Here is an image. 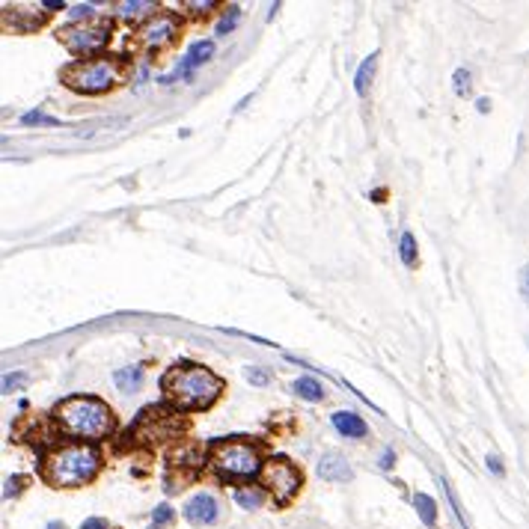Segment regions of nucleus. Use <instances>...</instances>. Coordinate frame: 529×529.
Listing matches in <instances>:
<instances>
[{"label":"nucleus","instance_id":"obj_1","mask_svg":"<svg viewBox=\"0 0 529 529\" xmlns=\"http://www.w3.org/2000/svg\"><path fill=\"white\" fill-rule=\"evenodd\" d=\"M164 393L178 411H203L217 402L223 393V381L212 369L196 366V363H178L164 375Z\"/></svg>","mask_w":529,"mask_h":529},{"label":"nucleus","instance_id":"obj_2","mask_svg":"<svg viewBox=\"0 0 529 529\" xmlns=\"http://www.w3.org/2000/svg\"><path fill=\"white\" fill-rule=\"evenodd\" d=\"M57 425L59 431L75 437L81 443H93L102 440L113 431V414L102 398L95 396H68L66 402L57 405Z\"/></svg>","mask_w":529,"mask_h":529},{"label":"nucleus","instance_id":"obj_3","mask_svg":"<svg viewBox=\"0 0 529 529\" xmlns=\"http://www.w3.org/2000/svg\"><path fill=\"white\" fill-rule=\"evenodd\" d=\"M98 467H102V455L93 443H66L45 458L42 473L54 488H81L93 482Z\"/></svg>","mask_w":529,"mask_h":529},{"label":"nucleus","instance_id":"obj_4","mask_svg":"<svg viewBox=\"0 0 529 529\" xmlns=\"http://www.w3.org/2000/svg\"><path fill=\"white\" fill-rule=\"evenodd\" d=\"M122 68L125 63L113 54H102V57H89V59H77V63L63 68V81L77 89V93L86 95H98L113 89L122 81Z\"/></svg>","mask_w":529,"mask_h":529},{"label":"nucleus","instance_id":"obj_5","mask_svg":"<svg viewBox=\"0 0 529 529\" xmlns=\"http://www.w3.org/2000/svg\"><path fill=\"white\" fill-rule=\"evenodd\" d=\"M212 464L223 479H253L262 476L259 449L247 440H221L212 446Z\"/></svg>","mask_w":529,"mask_h":529},{"label":"nucleus","instance_id":"obj_6","mask_svg":"<svg viewBox=\"0 0 529 529\" xmlns=\"http://www.w3.org/2000/svg\"><path fill=\"white\" fill-rule=\"evenodd\" d=\"M107 39H111V21H98L89 18L84 24H68L66 30H59V42L77 57H102Z\"/></svg>","mask_w":529,"mask_h":529},{"label":"nucleus","instance_id":"obj_7","mask_svg":"<svg viewBox=\"0 0 529 529\" xmlns=\"http://www.w3.org/2000/svg\"><path fill=\"white\" fill-rule=\"evenodd\" d=\"M262 485L274 496V503L288 505L297 496V491H301V473H297V467L288 458L274 455L262 467Z\"/></svg>","mask_w":529,"mask_h":529},{"label":"nucleus","instance_id":"obj_8","mask_svg":"<svg viewBox=\"0 0 529 529\" xmlns=\"http://www.w3.org/2000/svg\"><path fill=\"white\" fill-rule=\"evenodd\" d=\"M176 33H178V24H176V18L169 15V12H158L155 18H149V21L140 27V42H143L146 48H167L169 42L176 39Z\"/></svg>","mask_w":529,"mask_h":529},{"label":"nucleus","instance_id":"obj_9","mask_svg":"<svg viewBox=\"0 0 529 529\" xmlns=\"http://www.w3.org/2000/svg\"><path fill=\"white\" fill-rule=\"evenodd\" d=\"M221 508H217V500L212 494H194L191 500L185 503V521L194 526H208L217 521Z\"/></svg>","mask_w":529,"mask_h":529},{"label":"nucleus","instance_id":"obj_10","mask_svg":"<svg viewBox=\"0 0 529 529\" xmlns=\"http://www.w3.org/2000/svg\"><path fill=\"white\" fill-rule=\"evenodd\" d=\"M318 476H322L324 482L342 485V482H351V479H354V470L348 467V461H345L342 455L327 452V455H322V461H318Z\"/></svg>","mask_w":529,"mask_h":529},{"label":"nucleus","instance_id":"obj_11","mask_svg":"<svg viewBox=\"0 0 529 529\" xmlns=\"http://www.w3.org/2000/svg\"><path fill=\"white\" fill-rule=\"evenodd\" d=\"M212 57H214V42H212V39H199V42L191 45V51L185 54L182 63H178L176 77H187L191 72H196V68L203 66V63H208Z\"/></svg>","mask_w":529,"mask_h":529},{"label":"nucleus","instance_id":"obj_12","mask_svg":"<svg viewBox=\"0 0 529 529\" xmlns=\"http://www.w3.org/2000/svg\"><path fill=\"white\" fill-rule=\"evenodd\" d=\"M333 428L342 437H351V440H360V437H366V423L357 414H351V411L333 414Z\"/></svg>","mask_w":529,"mask_h":529},{"label":"nucleus","instance_id":"obj_13","mask_svg":"<svg viewBox=\"0 0 529 529\" xmlns=\"http://www.w3.org/2000/svg\"><path fill=\"white\" fill-rule=\"evenodd\" d=\"M235 503L241 505V508H247V512H253V508H262V503H265V488H256V485L238 488V491H235Z\"/></svg>","mask_w":529,"mask_h":529},{"label":"nucleus","instance_id":"obj_14","mask_svg":"<svg viewBox=\"0 0 529 529\" xmlns=\"http://www.w3.org/2000/svg\"><path fill=\"white\" fill-rule=\"evenodd\" d=\"M292 390L301 398H306V402H322L324 398V387L318 384L315 378H297V381L292 384Z\"/></svg>","mask_w":529,"mask_h":529},{"label":"nucleus","instance_id":"obj_15","mask_svg":"<svg viewBox=\"0 0 529 529\" xmlns=\"http://www.w3.org/2000/svg\"><path fill=\"white\" fill-rule=\"evenodd\" d=\"M414 508H416L419 521H423L425 526H434V523H437V503H434L428 494H416V496H414Z\"/></svg>","mask_w":529,"mask_h":529},{"label":"nucleus","instance_id":"obj_16","mask_svg":"<svg viewBox=\"0 0 529 529\" xmlns=\"http://www.w3.org/2000/svg\"><path fill=\"white\" fill-rule=\"evenodd\" d=\"M375 63H378V54H369V59H363L360 68H357V77H354L357 95H366V86L372 81V72H375Z\"/></svg>","mask_w":529,"mask_h":529},{"label":"nucleus","instance_id":"obj_17","mask_svg":"<svg viewBox=\"0 0 529 529\" xmlns=\"http://www.w3.org/2000/svg\"><path fill=\"white\" fill-rule=\"evenodd\" d=\"M140 381H143V372H140L137 366H131V369H119L116 372V387L122 393H134L137 387H140Z\"/></svg>","mask_w":529,"mask_h":529},{"label":"nucleus","instance_id":"obj_18","mask_svg":"<svg viewBox=\"0 0 529 529\" xmlns=\"http://www.w3.org/2000/svg\"><path fill=\"white\" fill-rule=\"evenodd\" d=\"M119 12H122L125 18H140L146 12H155V3L152 0H125V3H119Z\"/></svg>","mask_w":529,"mask_h":529},{"label":"nucleus","instance_id":"obj_19","mask_svg":"<svg viewBox=\"0 0 529 529\" xmlns=\"http://www.w3.org/2000/svg\"><path fill=\"white\" fill-rule=\"evenodd\" d=\"M398 253H402V262H405L407 268L416 265V238H414L411 232L402 235V241H398Z\"/></svg>","mask_w":529,"mask_h":529},{"label":"nucleus","instance_id":"obj_20","mask_svg":"<svg viewBox=\"0 0 529 529\" xmlns=\"http://www.w3.org/2000/svg\"><path fill=\"white\" fill-rule=\"evenodd\" d=\"M173 517H176L173 508H169L167 503H161V505H158L155 512H152V529H164V526H169V523H173Z\"/></svg>","mask_w":529,"mask_h":529},{"label":"nucleus","instance_id":"obj_21","mask_svg":"<svg viewBox=\"0 0 529 529\" xmlns=\"http://www.w3.org/2000/svg\"><path fill=\"white\" fill-rule=\"evenodd\" d=\"M27 488V476H9L6 479V488H3V496L6 500H12V496H18Z\"/></svg>","mask_w":529,"mask_h":529},{"label":"nucleus","instance_id":"obj_22","mask_svg":"<svg viewBox=\"0 0 529 529\" xmlns=\"http://www.w3.org/2000/svg\"><path fill=\"white\" fill-rule=\"evenodd\" d=\"M238 18H241V9H238V6H229V15H226L223 21H221V27H217V33H221V36H226L229 30H232V27L238 24Z\"/></svg>","mask_w":529,"mask_h":529},{"label":"nucleus","instance_id":"obj_23","mask_svg":"<svg viewBox=\"0 0 529 529\" xmlns=\"http://www.w3.org/2000/svg\"><path fill=\"white\" fill-rule=\"evenodd\" d=\"M27 384V375L24 372H15V375H6L3 378V393H12V390H21Z\"/></svg>","mask_w":529,"mask_h":529},{"label":"nucleus","instance_id":"obj_24","mask_svg":"<svg viewBox=\"0 0 529 529\" xmlns=\"http://www.w3.org/2000/svg\"><path fill=\"white\" fill-rule=\"evenodd\" d=\"M455 93L458 95L470 93V72H467V68H458V72H455Z\"/></svg>","mask_w":529,"mask_h":529},{"label":"nucleus","instance_id":"obj_25","mask_svg":"<svg viewBox=\"0 0 529 529\" xmlns=\"http://www.w3.org/2000/svg\"><path fill=\"white\" fill-rule=\"evenodd\" d=\"M24 125H57V119L39 113V111H30V113H24Z\"/></svg>","mask_w":529,"mask_h":529},{"label":"nucleus","instance_id":"obj_26","mask_svg":"<svg viewBox=\"0 0 529 529\" xmlns=\"http://www.w3.org/2000/svg\"><path fill=\"white\" fill-rule=\"evenodd\" d=\"M247 381H250V384H256V387H265L268 381H271V378H268V372H265V369H247Z\"/></svg>","mask_w":529,"mask_h":529},{"label":"nucleus","instance_id":"obj_27","mask_svg":"<svg viewBox=\"0 0 529 529\" xmlns=\"http://www.w3.org/2000/svg\"><path fill=\"white\" fill-rule=\"evenodd\" d=\"M81 529H111V523H107L104 517H86L81 523Z\"/></svg>","mask_w":529,"mask_h":529},{"label":"nucleus","instance_id":"obj_28","mask_svg":"<svg viewBox=\"0 0 529 529\" xmlns=\"http://www.w3.org/2000/svg\"><path fill=\"white\" fill-rule=\"evenodd\" d=\"M75 18H93V6H86V3H81V6H75Z\"/></svg>","mask_w":529,"mask_h":529},{"label":"nucleus","instance_id":"obj_29","mask_svg":"<svg viewBox=\"0 0 529 529\" xmlns=\"http://www.w3.org/2000/svg\"><path fill=\"white\" fill-rule=\"evenodd\" d=\"M488 467H491V470H494L496 476H503V464H500V458H496V455L488 458Z\"/></svg>","mask_w":529,"mask_h":529},{"label":"nucleus","instance_id":"obj_30","mask_svg":"<svg viewBox=\"0 0 529 529\" xmlns=\"http://www.w3.org/2000/svg\"><path fill=\"white\" fill-rule=\"evenodd\" d=\"M393 464H396V455L390 452V449H387V452H384V458H381V467H384V470H390Z\"/></svg>","mask_w":529,"mask_h":529},{"label":"nucleus","instance_id":"obj_31","mask_svg":"<svg viewBox=\"0 0 529 529\" xmlns=\"http://www.w3.org/2000/svg\"><path fill=\"white\" fill-rule=\"evenodd\" d=\"M42 6H45V9H51V12H54V9H63V3H57V0H45Z\"/></svg>","mask_w":529,"mask_h":529},{"label":"nucleus","instance_id":"obj_32","mask_svg":"<svg viewBox=\"0 0 529 529\" xmlns=\"http://www.w3.org/2000/svg\"><path fill=\"white\" fill-rule=\"evenodd\" d=\"M48 529H66V526H63V523H57V521H54V523H48Z\"/></svg>","mask_w":529,"mask_h":529},{"label":"nucleus","instance_id":"obj_33","mask_svg":"<svg viewBox=\"0 0 529 529\" xmlns=\"http://www.w3.org/2000/svg\"><path fill=\"white\" fill-rule=\"evenodd\" d=\"M523 283H526V292H529V268H526V277H523Z\"/></svg>","mask_w":529,"mask_h":529}]
</instances>
